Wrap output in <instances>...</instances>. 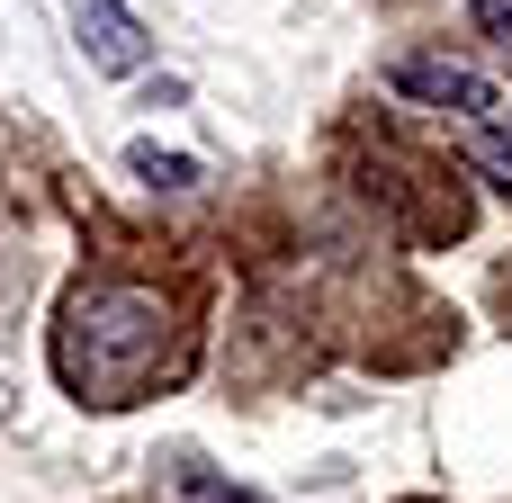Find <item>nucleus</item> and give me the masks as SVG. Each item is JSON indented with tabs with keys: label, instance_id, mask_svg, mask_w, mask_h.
Segmentation results:
<instances>
[{
	"label": "nucleus",
	"instance_id": "f257e3e1",
	"mask_svg": "<svg viewBox=\"0 0 512 503\" xmlns=\"http://www.w3.org/2000/svg\"><path fill=\"white\" fill-rule=\"evenodd\" d=\"M162 342H171V306L153 288H81L63 306L54 369L90 405H135V387L162 369Z\"/></svg>",
	"mask_w": 512,
	"mask_h": 503
},
{
	"label": "nucleus",
	"instance_id": "f03ea898",
	"mask_svg": "<svg viewBox=\"0 0 512 503\" xmlns=\"http://www.w3.org/2000/svg\"><path fill=\"white\" fill-rule=\"evenodd\" d=\"M405 99H423V108H450V117H468V135H495L512 126V90L504 81H486L468 54H396V72H387Z\"/></svg>",
	"mask_w": 512,
	"mask_h": 503
},
{
	"label": "nucleus",
	"instance_id": "7ed1b4c3",
	"mask_svg": "<svg viewBox=\"0 0 512 503\" xmlns=\"http://www.w3.org/2000/svg\"><path fill=\"white\" fill-rule=\"evenodd\" d=\"M81 54H90L99 72H117V81L153 63V45H144V27H135L126 0H81Z\"/></svg>",
	"mask_w": 512,
	"mask_h": 503
},
{
	"label": "nucleus",
	"instance_id": "20e7f679",
	"mask_svg": "<svg viewBox=\"0 0 512 503\" xmlns=\"http://www.w3.org/2000/svg\"><path fill=\"white\" fill-rule=\"evenodd\" d=\"M162 486H171V503H261V495H243V486H225L216 468H198V459H171Z\"/></svg>",
	"mask_w": 512,
	"mask_h": 503
},
{
	"label": "nucleus",
	"instance_id": "39448f33",
	"mask_svg": "<svg viewBox=\"0 0 512 503\" xmlns=\"http://www.w3.org/2000/svg\"><path fill=\"white\" fill-rule=\"evenodd\" d=\"M126 162H135L153 189H189V180H198V162H189V153H162V144H135Z\"/></svg>",
	"mask_w": 512,
	"mask_h": 503
},
{
	"label": "nucleus",
	"instance_id": "423d86ee",
	"mask_svg": "<svg viewBox=\"0 0 512 503\" xmlns=\"http://www.w3.org/2000/svg\"><path fill=\"white\" fill-rule=\"evenodd\" d=\"M468 162H477V171H486V180L512 198V126H495V135H468Z\"/></svg>",
	"mask_w": 512,
	"mask_h": 503
},
{
	"label": "nucleus",
	"instance_id": "0eeeda50",
	"mask_svg": "<svg viewBox=\"0 0 512 503\" xmlns=\"http://www.w3.org/2000/svg\"><path fill=\"white\" fill-rule=\"evenodd\" d=\"M477 27H486V36H504V45H512V0H477Z\"/></svg>",
	"mask_w": 512,
	"mask_h": 503
}]
</instances>
